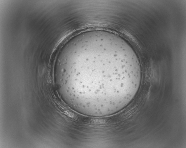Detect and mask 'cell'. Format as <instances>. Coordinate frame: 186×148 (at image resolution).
<instances>
[{"label": "cell", "mask_w": 186, "mask_h": 148, "mask_svg": "<svg viewBox=\"0 0 186 148\" xmlns=\"http://www.w3.org/2000/svg\"><path fill=\"white\" fill-rule=\"evenodd\" d=\"M81 51L82 92L87 100L115 103L129 97L139 87L140 65L127 46L113 41L90 45Z\"/></svg>", "instance_id": "cell-1"}]
</instances>
